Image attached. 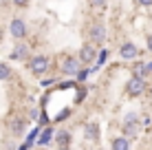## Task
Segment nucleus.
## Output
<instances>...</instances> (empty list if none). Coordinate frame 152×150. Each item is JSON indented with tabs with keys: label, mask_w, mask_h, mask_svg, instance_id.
I'll list each match as a JSON object with an SVG mask.
<instances>
[{
	"label": "nucleus",
	"mask_w": 152,
	"mask_h": 150,
	"mask_svg": "<svg viewBox=\"0 0 152 150\" xmlns=\"http://www.w3.org/2000/svg\"><path fill=\"white\" fill-rule=\"evenodd\" d=\"M27 69H29V73H31V75L42 77V75L46 73V71L51 69V58H49V55H44V53H40V55H31V58L27 60Z\"/></svg>",
	"instance_id": "1"
},
{
	"label": "nucleus",
	"mask_w": 152,
	"mask_h": 150,
	"mask_svg": "<svg viewBox=\"0 0 152 150\" xmlns=\"http://www.w3.org/2000/svg\"><path fill=\"white\" fill-rule=\"evenodd\" d=\"M121 132H124L128 139H137V137H139V132H141V119H139L137 113H128V115L124 117V121H121Z\"/></svg>",
	"instance_id": "2"
},
{
	"label": "nucleus",
	"mask_w": 152,
	"mask_h": 150,
	"mask_svg": "<svg viewBox=\"0 0 152 150\" xmlns=\"http://www.w3.org/2000/svg\"><path fill=\"white\" fill-rule=\"evenodd\" d=\"M80 64H82V60H80V55H62V60H60V71H62V75H77L80 73Z\"/></svg>",
	"instance_id": "3"
},
{
	"label": "nucleus",
	"mask_w": 152,
	"mask_h": 150,
	"mask_svg": "<svg viewBox=\"0 0 152 150\" xmlns=\"http://www.w3.org/2000/svg\"><path fill=\"white\" fill-rule=\"evenodd\" d=\"M86 35H88V40H91V42H95L97 46H102L104 42H106V38H108V33H106V27H104V22H97V20L88 24Z\"/></svg>",
	"instance_id": "4"
},
{
	"label": "nucleus",
	"mask_w": 152,
	"mask_h": 150,
	"mask_svg": "<svg viewBox=\"0 0 152 150\" xmlns=\"http://www.w3.org/2000/svg\"><path fill=\"white\" fill-rule=\"evenodd\" d=\"M9 35L18 42V40H27L29 35V24L24 22L22 18H13L11 22H9Z\"/></svg>",
	"instance_id": "5"
},
{
	"label": "nucleus",
	"mask_w": 152,
	"mask_h": 150,
	"mask_svg": "<svg viewBox=\"0 0 152 150\" xmlns=\"http://www.w3.org/2000/svg\"><path fill=\"white\" fill-rule=\"evenodd\" d=\"M143 91H145V80L132 73V77H130L128 84H126V93H128L130 97H139V95H143Z\"/></svg>",
	"instance_id": "6"
},
{
	"label": "nucleus",
	"mask_w": 152,
	"mask_h": 150,
	"mask_svg": "<svg viewBox=\"0 0 152 150\" xmlns=\"http://www.w3.org/2000/svg\"><path fill=\"white\" fill-rule=\"evenodd\" d=\"M80 60H82V64H93L95 62V58H97V44L95 42H84L82 46H80Z\"/></svg>",
	"instance_id": "7"
},
{
	"label": "nucleus",
	"mask_w": 152,
	"mask_h": 150,
	"mask_svg": "<svg viewBox=\"0 0 152 150\" xmlns=\"http://www.w3.org/2000/svg\"><path fill=\"white\" fill-rule=\"evenodd\" d=\"M11 58H13V60H29V58H31V46L24 42V40H18V44L13 46Z\"/></svg>",
	"instance_id": "8"
},
{
	"label": "nucleus",
	"mask_w": 152,
	"mask_h": 150,
	"mask_svg": "<svg viewBox=\"0 0 152 150\" xmlns=\"http://www.w3.org/2000/svg\"><path fill=\"white\" fill-rule=\"evenodd\" d=\"M84 137H86V141H91V143H99V124L97 121H88L86 126H84Z\"/></svg>",
	"instance_id": "9"
},
{
	"label": "nucleus",
	"mask_w": 152,
	"mask_h": 150,
	"mask_svg": "<svg viewBox=\"0 0 152 150\" xmlns=\"http://www.w3.org/2000/svg\"><path fill=\"white\" fill-rule=\"evenodd\" d=\"M119 55H121L124 60H137L139 49H137L134 42H124L121 46H119Z\"/></svg>",
	"instance_id": "10"
},
{
	"label": "nucleus",
	"mask_w": 152,
	"mask_h": 150,
	"mask_svg": "<svg viewBox=\"0 0 152 150\" xmlns=\"http://www.w3.org/2000/svg\"><path fill=\"white\" fill-rule=\"evenodd\" d=\"M24 128H27V119H22V117H11L9 119V132L13 137H20L24 132Z\"/></svg>",
	"instance_id": "11"
},
{
	"label": "nucleus",
	"mask_w": 152,
	"mask_h": 150,
	"mask_svg": "<svg viewBox=\"0 0 152 150\" xmlns=\"http://www.w3.org/2000/svg\"><path fill=\"white\" fill-rule=\"evenodd\" d=\"M53 141H55L57 148H71L73 146V137H71L69 130H57L55 137H53Z\"/></svg>",
	"instance_id": "12"
},
{
	"label": "nucleus",
	"mask_w": 152,
	"mask_h": 150,
	"mask_svg": "<svg viewBox=\"0 0 152 150\" xmlns=\"http://www.w3.org/2000/svg\"><path fill=\"white\" fill-rule=\"evenodd\" d=\"M110 148L113 150H128L130 148V139L126 137V135L124 137H113L110 139Z\"/></svg>",
	"instance_id": "13"
},
{
	"label": "nucleus",
	"mask_w": 152,
	"mask_h": 150,
	"mask_svg": "<svg viewBox=\"0 0 152 150\" xmlns=\"http://www.w3.org/2000/svg\"><path fill=\"white\" fill-rule=\"evenodd\" d=\"M134 69H132V73L134 75H139V77H143V80H148V77H150V64H143V62H134Z\"/></svg>",
	"instance_id": "14"
},
{
	"label": "nucleus",
	"mask_w": 152,
	"mask_h": 150,
	"mask_svg": "<svg viewBox=\"0 0 152 150\" xmlns=\"http://www.w3.org/2000/svg\"><path fill=\"white\" fill-rule=\"evenodd\" d=\"M53 135H55V132H53V128H51V126H46L44 130L40 132V137H38V143H40V146H46V143H51Z\"/></svg>",
	"instance_id": "15"
},
{
	"label": "nucleus",
	"mask_w": 152,
	"mask_h": 150,
	"mask_svg": "<svg viewBox=\"0 0 152 150\" xmlns=\"http://www.w3.org/2000/svg\"><path fill=\"white\" fill-rule=\"evenodd\" d=\"M11 75H13V69L7 64V62H0V82L11 80Z\"/></svg>",
	"instance_id": "16"
},
{
	"label": "nucleus",
	"mask_w": 152,
	"mask_h": 150,
	"mask_svg": "<svg viewBox=\"0 0 152 150\" xmlns=\"http://www.w3.org/2000/svg\"><path fill=\"white\" fill-rule=\"evenodd\" d=\"M11 2H13L18 9H27L29 4H31V0H11Z\"/></svg>",
	"instance_id": "17"
},
{
	"label": "nucleus",
	"mask_w": 152,
	"mask_h": 150,
	"mask_svg": "<svg viewBox=\"0 0 152 150\" xmlns=\"http://www.w3.org/2000/svg\"><path fill=\"white\" fill-rule=\"evenodd\" d=\"M88 4H91L93 9H102L104 4H106V0H88Z\"/></svg>",
	"instance_id": "18"
},
{
	"label": "nucleus",
	"mask_w": 152,
	"mask_h": 150,
	"mask_svg": "<svg viewBox=\"0 0 152 150\" xmlns=\"http://www.w3.org/2000/svg\"><path fill=\"white\" fill-rule=\"evenodd\" d=\"M145 44H148V51L152 53V35H148V38H145Z\"/></svg>",
	"instance_id": "19"
},
{
	"label": "nucleus",
	"mask_w": 152,
	"mask_h": 150,
	"mask_svg": "<svg viewBox=\"0 0 152 150\" xmlns=\"http://www.w3.org/2000/svg\"><path fill=\"white\" fill-rule=\"evenodd\" d=\"M141 7H152V0H139Z\"/></svg>",
	"instance_id": "20"
},
{
	"label": "nucleus",
	"mask_w": 152,
	"mask_h": 150,
	"mask_svg": "<svg viewBox=\"0 0 152 150\" xmlns=\"http://www.w3.org/2000/svg\"><path fill=\"white\" fill-rule=\"evenodd\" d=\"M9 4V0H0V7H7Z\"/></svg>",
	"instance_id": "21"
}]
</instances>
